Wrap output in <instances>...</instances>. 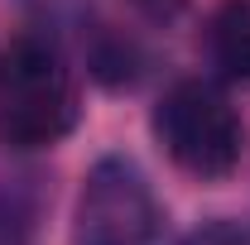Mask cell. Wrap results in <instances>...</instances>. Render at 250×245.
I'll return each instance as SVG.
<instances>
[{"label": "cell", "instance_id": "4", "mask_svg": "<svg viewBox=\"0 0 250 245\" xmlns=\"http://www.w3.org/2000/svg\"><path fill=\"white\" fill-rule=\"evenodd\" d=\"M82 53H87V72H92L101 87H135L145 77V67H149L145 48L125 29H116V24L82 29Z\"/></svg>", "mask_w": 250, "mask_h": 245}, {"label": "cell", "instance_id": "1", "mask_svg": "<svg viewBox=\"0 0 250 245\" xmlns=\"http://www.w3.org/2000/svg\"><path fill=\"white\" fill-rule=\"evenodd\" d=\"M77 125V82L48 34H20L0 53V140L48 149Z\"/></svg>", "mask_w": 250, "mask_h": 245}, {"label": "cell", "instance_id": "7", "mask_svg": "<svg viewBox=\"0 0 250 245\" xmlns=\"http://www.w3.org/2000/svg\"><path fill=\"white\" fill-rule=\"evenodd\" d=\"M130 5H135V10H145L149 20H173L188 0H130Z\"/></svg>", "mask_w": 250, "mask_h": 245}, {"label": "cell", "instance_id": "2", "mask_svg": "<svg viewBox=\"0 0 250 245\" xmlns=\"http://www.w3.org/2000/svg\"><path fill=\"white\" fill-rule=\"evenodd\" d=\"M154 135L164 154L202 183L226 178L246 154V121L217 82L183 77L154 106Z\"/></svg>", "mask_w": 250, "mask_h": 245}, {"label": "cell", "instance_id": "5", "mask_svg": "<svg viewBox=\"0 0 250 245\" xmlns=\"http://www.w3.org/2000/svg\"><path fill=\"white\" fill-rule=\"evenodd\" d=\"M207 58L226 82H250V0H221L207 20Z\"/></svg>", "mask_w": 250, "mask_h": 245}, {"label": "cell", "instance_id": "3", "mask_svg": "<svg viewBox=\"0 0 250 245\" xmlns=\"http://www.w3.org/2000/svg\"><path fill=\"white\" fill-rule=\"evenodd\" d=\"M164 207L130 154H101L77 192L72 245H154Z\"/></svg>", "mask_w": 250, "mask_h": 245}, {"label": "cell", "instance_id": "6", "mask_svg": "<svg viewBox=\"0 0 250 245\" xmlns=\"http://www.w3.org/2000/svg\"><path fill=\"white\" fill-rule=\"evenodd\" d=\"M183 245H250V231L241 226V221H226V216H217V221H202L197 231H188Z\"/></svg>", "mask_w": 250, "mask_h": 245}]
</instances>
